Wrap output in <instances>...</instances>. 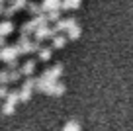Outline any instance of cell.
Masks as SVG:
<instances>
[{
  "label": "cell",
  "instance_id": "16",
  "mask_svg": "<svg viewBox=\"0 0 133 131\" xmlns=\"http://www.w3.org/2000/svg\"><path fill=\"white\" fill-rule=\"evenodd\" d=\"M22 78V73L18 69H14V70H8V82H18Z\"/></svg>",
  "mask_w": 133,
  "mask_h": 131
},
{
  "label": "cell",
  "instance_id": "12",
  "mask_svg": "<svg viewBox=\"0 0 133 131\" xmlns=\"http://www.w3.org/2000/svg\"><path fill=\"white\" fill-rule=\"evenodd\" d=\"M61 8H63V10L80 8V0H65V2H61Z\"/></svg>",
  "mask_w": 133,
  "mask_h": 131
},
{
  "label": "cell",
  "instance_id": "13",
  "mask_svg": "<svg viewBox=\"0 0 133 131\" xmlns=\"http://www.w3.org/2000/svg\"><path fill=\"white\" fill-rule=\"evenodd\" d=\"M66 43V37L61 35V33H57V35L53 37V47H57V49H61V47H65Z\"/></svg>",
  "mask_w": 133,
  "mask_h": 131
},
{
  "label": "cell",
  "instance_id": "26",
  "mask_svg": "<svg viewBox=\"0 0 133 131\" xmlns=\"http://www.w3.org/2000/svg\"><path fill=\"white\" fill-rule=\"evenodd\" d=\"M2 47H6V37L0 35V49H2Z\"/></svg>",
  "mask_w": 133,
  "mask_h": 131
},
{
  "label": "cell",
  "instance_id": "24",
  "mask_svg": "<svg viewBox=\"0 0 133 131\" xmlns=\"http://www.w3.org/2000/svg\"><path fill=\"white\" fill-rule=\"evenodd\" d=\"M14 110H16V106H10V104H4V108H2V114L4 115H12Z\"/></svg>",
  "mask_w": 133,
  "mask_h": 131
},
{
  "label": "cell",
  "instance_id": "20",
  "mask_svg": "<svg viewBox=\"0 0 133 131\" xmlns=\"http://www.w3.org/2000/svg\"><path fill=\"white\" fill-rule=\"evenodd\" d=\"M12 8H14V12H16V10H22V8H28V2H25V0H14Z\"/></svg>",
  "mask_w": 133,
  "mask_h": 131
},
{
  "label": "cell",
  "instance_id": "7",
  "mask_svg": "<svg viewBox=\"0 0 133 131\" xmlns=\"http://www.w3.org/2000/svg\"><path fill=\"white\" fill-rule=\"evenodd\" d=\"M31 31H35V25H33V22H31V20L24 22V24L20 25V35H22V37H28Z\"/></svg>",
  "mask_w": 133,
  "mask_h": 131
},
{
  "label": "cell",
  "instance_id": "22",
  "mask_svg": "<svg viewBox=\"0 0 133 131\" xmlns=\"http://www.w3.org/2000/svg\"><path fill=\"white\" fill-rule=\"evenodd\" d=\"M8 84V69L0 70V86H6Z\"/></svg>",
  "mask_w": 133,
  "mask_h": 131
},
{
  "label": "cell",
  "instance_id": "19",
  "mask_svg": "<svg viewBox=\"0 0 133 131\" xmlns=\"http://www.w3.org/2000/svg\"><path fill=\"white\" fill-rule=\"evenodd\" d=\"M29 98H31V90H28V88H22V90H20V102H28Z\"/></svg>",
  "mask_w": 133,
  "mask_h": 131
},
{
  "label": "cell",
  "instance_id": "5",
  "mask_svg": "<svg viewBox=\"0 0 133 131\" xmlns=\"http://www.w3.org/2000/svg\"><path fill=\"white\" fill-rule=\"evenodd\" d=\"M33 70H35V61H33V59H28V61L22 65L20 73H22V76H31Z\"/></svg>",
  "mask_w": 133,
  "mask_h": 131
},
{
  "label": "cell",
  "instance_id": "1",
  "mask_svg": "<svg viewBox=\"0 0 133 131\" xmlns=\"http://www.w3.org/2000/svg\"><path fill=\"white\" fill-rule=\"evenodd\" d=\"M33 35H35V41H39V43H41V41L47 39V37H51V39H53L57 33H55L53 28H49V25H41V28H37L35 31H33Z\"/></svg>",
  "mask_w": 133,
  "mask_h": 131
},
{
  "label": "cell",
  "instance_id": "15",
  "mask_svg": "<svg viewBox=\"0 0 133 131\" xmlns=\"http://www.w3.org/2000/svg\"><path fill=\"white\" fill-rule=\"evenodd\" d=\"M47 22H55L57 24L59 20H61V10H53V12H47Z\"/></svg>",
  "mask_w": 133,
  "mask_h": 131
},
{
  "label": "cell",
  "instance_id": "3",
  "mask_svg": "<svg viewBox=\"0 0 133 131\" xmlns=\"http://www.w3.org/2000/svg\"><path fill=\"white\" fill-rule=\"evenodd\" d=\"M76 24V20L75 18H61V20L55 24V28H53V31L55 33H59V31H66L69 28H72V25Z\"/></svg>",
  "mask_w": 133,
  "mask_h": 131
},
{
  "label": "cell",
  "instance_id": "18",
  "mask_svg": "<svg viewBox=\"0 0 133 131\" xmlns=\"http://www.w3.org/2000/svg\"><path fill=\"white\" fill-rule=\"evenodd\" d=\"M28 10H29V14H31V16H39V14H43L39 4H28Z\"/></svg>",
  "mask_w": 133,
  "mask_h": 131
},
{
  "label": "cell",
  "instance_id": "21",
  "mask_svg": "<svg viewBox=\"0 0 133 131\" xmlns=\"http://www.w3.org/2000/svg\"><path fill=\"white\" fill-rule=\"evenodd\" d=\"M51 73H53L55 78H59L63 74V65H59V63H57V65H53V67H51Z\"/></svg>",
  "mask_w": 133,
  "mask_h": 131
},
{
  "label": "cell",
  "instance_id": "2",
  "mask_svg": "<svg viewBox=\"0 0 133 131\" xmlns=\"http://www.w3.org/2000/svg\"><path fill=\"white\" fill-rule=\"evenodd\" d=\"M0 59L8 65L10 61H14V59H18V51H16V45H6L0 49Z\"/></svg>",
  "mask_w": 133,
  "mask_h": 131
},
{
  "label": "cell",
  "instance_id": "10",
  "mask_svg": "<svg viewBox=\"0 0 133 131\" xmlns=\"http://www.w3.org/2000/svg\"><path fill=\"white\" fill-rule=\"evenodd\" d=\"M18 102H20V90H10L8 96H6V104H10V106H16Z\"/></svg>",
  "mask_w": 133,
  "mask_h": 131
},
{
  "label": "cell",
  "instance_id": "11",
  "mask_svg": "<svg viewBox=\"0 0 133 131\" xmlns=\"http://www.w3.org/2000/svg\"><path fill=\"white\" fill-rule=\"evenodd\" d=\"M63 131H80V123L76 119H69V121L63 125Z\"/></svg>",
  "mask_w": 133,
  "mask_h": 131
},
{
  "label": "cell",
  "instance_id": "8",
  "mask_svg": "<svg viewBox=\"0 0 133 131\" xmlns=\"http://www.w3.org/2000/svg\"><path fill=\"white\" fill-rule=\"evenodd\" d=\"M80 33H82V28H80L78 24H75L72 28L66 29V35H65V37H66V39H78Z\"/></svg>",
  "mask_w": 133,
  "mask_h": 131
},
{
  "label": "cell",
  "instance_id": "6",
  "mask_svg": "<svg viewBox=\"0 0 133 131\" xmlns=\"http://www.w3.org/2000/svg\"><path fill=\"white\" fill-rule=\"evenodd\" d=\"M53 10H61V2L59 0H45L41 4V12H53Z\"/></svg>",
  "mask_w": 133,
  "mask_h": 131
},
{
  "label": "cell",
  "instance_id": "14",
  "mask_svg": "<svg viewBox=\"0 0 133 131\" xmlns=\"http://www.w3.org/2000/svg\"><path fill=\"white\" fill-rule=\"evenodd\" d=\"M37 55H39L41 61H49L51 59V47H41V49L37 51Z\"/></svg>",
  "mask_w": 133,
  "mask_h": 131
},
{
  "label": "cell",
  "instance_id": "9",
  "mask_svg": "<svg viewBox=\"0 0 133 131\" xmlns=\"http://www.w3.org/2000/svg\"><path fill=\"white\" fill-rule=\"evenodd\" d=\"M12 31H14V24H12L10 20H4V22H0V35H2V37L10 35Z\"/></svg>",
  "mask_w": 133,
  "mask_h": 131
},
{
  "label": "cell",
  "instance_id": "4",
  "mask_svg": "<svg viewBox=\"0 0 133 131\" xmlns=\"http://www.w3.org/2000/svg\"><path fill=\"white\" fill-rule=\"evenodd\" d=\"M65 90H66L65 84L57 80V82H53V84L45 90V94H49V96H63V94H65Z\"/></svg>",
  "mask_w": 133,
  "mask_h": 131
},
{
  "label": "cell",
  "instance_id": "25",
  "mask_svg": "<svg viewBox=\"0 0 133 131\" xmlns=\"http://www.w3.org/2000/svg\"><path fill=\"white\" fill-rule=\"evenodd\" d=\"M8 86H0V98H6V96H8Z\"/></svg>",
  "mask_w": 133,
  "mask_h": 131
},
{
  "label": "cell",
  "instance_id": "23",
  "mask_svg": "<svg viewBox=\"0 0 133 131\" xmlns=\"http://www.w3.org/2000/svg\"><path fill=\"white\" fill-rule=\"evenodd\" d=\"M2 16H4L6 20H10V18L14 16V8H12V6H4V12H2Z\"/></svg>",
  "mask_w": 133,
  "mask_h": 131
},
{
  "label": "cell",
  "instance_id": "27",
  "mask_svg": "<svg viewBox=\"0 0 133 131\" xmlns=\"http://www.w3.org/2000/svg\"><path fill=\"white\" fill-rule=\"evenodd\" d=\"M4 12V2H2V0H0V14Z\"/></svg>",
  "mask_w": 133,
  "mask_h": 131
},
{
  "label": "cell",
  "instance_id": "17",
  "mask_svg": "<svg viewBox=\"0 0 133 131\" xmlns=\"http://www.w3.org/2000/svg\"><path fill=\"white\" fill-rule=\"evenodd\" d=\"M22 88H28V90L33 92V88H35V76H28L24 80V86H22Z\"/></svg>",
  "mask_w": 133,
  "mask_h": 131
}]
</instances>
